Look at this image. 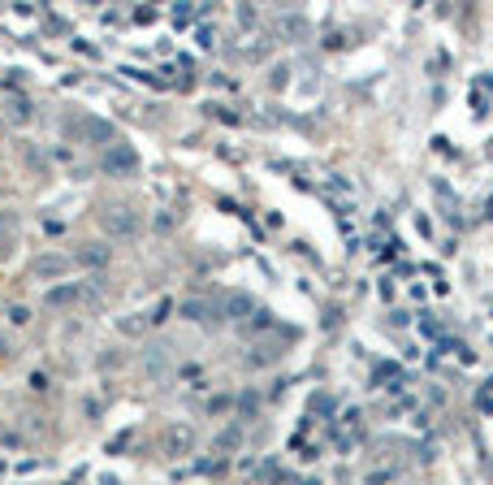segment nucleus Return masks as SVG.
Wrapping results in <instances>:
<instances>
[{
    "label": "nucleus",
    "mask_w": 493,
    "mask_h": 485,
    "mask_svg": "<svg viewBox=\"0 0 493 485\" xmlns=\"http://www.w3.org/2000/svg\"><path fill=\"white\" fill-rule=\"evenodd\" d=\"M100 169L113 173V178H130V173H139V152L130 148V143H108L104 156H100Z\"/></svg>",
    "instance_id": "f257e3e1"
},
{
    "label": "nucleus",
    "mask_w": 493,
    "mask_h": 485,
    "mask_svg": "<svg viewBox=\"0 0 493 485\" xmlns=\"http://www.w3.org/2000/svg\"><path fill=\"white\" fill-rule=\"evenodd\" d=\"M100 225H104L113 238H135V234L143 230V221H139L135 208H104V213H100Z\"/></svg>",
    "instance_id": "f03ea898"
},
{
    "label": "nucleus",
    "mask_w": 493,
    "mask_h": 485,
    "mask_svg": "<svg viewBox=\"0 0 493 485\" xmlns=\"http://www.w3.org/2000/svg\"><path fill=\"white\" fill-rule=\"evenodd\" d=\"M78 299H82V282H61V286H52V290L44 295V308L61 312V308H74Z\"/></svg>",
    "instance_id": "7ed1b4c3"
},
{
    "label": "nucleus",
    "mask_w": 493,
    "mask_h": 485,
    "mask_svg": "<svg viewBox=\"0 0 493 485\" xmlns=\"http://www.w3.org/2000/svg\"><path fill=\"white\" fill-rule=\"evenodd\" d=\"M70 269H74L70 256H39V260L30 265V273H35V278H48V282H52V278H65Z\"/></svg>",
    "instance_id": "20e7f679"
},
{
    "label": "nucleus",
    "mask_w": 493,
    "mask_h": 485,
    "mask_svg": "<svg viewBox=\"0 0 493 485\" xmlns=\"http://www.w3.org/2000/svg\"><path fill=\"white\" fill-rule=\"evenodd\" d=\"M164 450H169V455H182V450H191V429L173 425L169 433H164Z\"/></svg>",
    "instance_id": "39448f33"
},
{
    "label": "nucleus",
    "mask_w": 493,
    "mask_h": 485,
    "mask_svg": "<svg viewBox=\"0 0 493 485\" xmlns=\"http://www.w3.org/2000/svg\"><path fill=\"white\" fill-rule=\"evenodd\" d=\"M182 316L186 321H208L212 316V303L208 299H182Z\"/></svg>",
    "instance_id": "423d86ee"
},
{
    "label": "nucleus",
    "mask_w": 493,
    "mask_h": 485,
    "mask_svg": "<svg viewBox=\"0 0 493 485\" xmlns=\"http://www.w3.org/2000/svg\"><path fill=\"white\" fill-rule=\"evenodd\" d=\"M147 325H152V321H147V312H135V316H122V321H117V330L130 334V338H139Z\"/></svg>",
    "instance_id": "0eeeda50"
},
{
    "label": "nucleus",
    "mask_w": 493,
    "mask_h": 485,
    "mask_svg": "<svg viewBox=\"0 0 493 485\" xmlns=\"http://www.w3.org/2000/svg\"><path fill=\"white\" fill-rule=\"evenodd\" d=\"M251 308H255V303L246 299V295H229V299L221 303V312H225V316H234V321H238L242 312H251Z\"/></svg>",
    "instance_id": "6e6552de"
},
{
    "label": "nucleus",
    "mask_w": 493,
    "mask_h": 485,
    "mask_svg": "<svg viewBox=\"0 0 493 485\" xmlns=\"http://www.w3.org/2000/svg\"><path fill=\"white\" fill-rule=\"evenodd\" d=\"M9 117H13V122H30V117H35V108H30V100H26V95H13V104H9Z\"/></svg>",
    "instance_id": "1a4fd4ad"
},
{
    "label": "nucleus",
    "mask_w": 493,
    "mask_h": 485,
    "mask_svg": "<svg viewBox=\"0 0 493 485\" xmlns=\"http://www.w3.org/2000/svg\"><path fill=\"white\" fill-rule=\"evenodd\" d=\"M78 260H82V265H108V247H104V242H91Z\"/></svg>",
    "instance_id": "9d476101"
},
{
    "label": "nucleus",
    "mask_w": 493,
    "mask_h": 485,
    "mask_svg": "<svg viewBox=\"0 0 493 485\" xmlns=\"http://www.w3.org/2000/svg\"><path fill=\"white\" fill-rule=\"evenodd\" d=\"M9 321H13V325H26V321H30V308H22V303H13V308H9Z\"/></svg>",
    "instance_id": "9b49d317"
}]
</instances>
